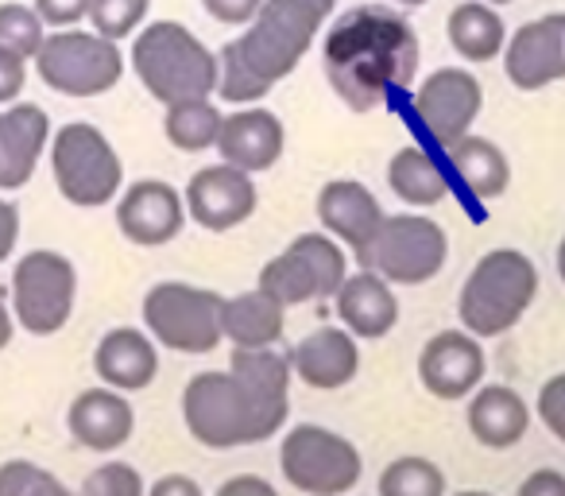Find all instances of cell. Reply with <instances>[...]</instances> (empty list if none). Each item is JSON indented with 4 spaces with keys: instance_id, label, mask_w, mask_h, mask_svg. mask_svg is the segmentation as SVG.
<instances>
[{
    "instance_id": "obj_1",
    "label": "cell",
    "mask_w": 565,
    "mask_h": 496,
    "mask_svg": "<svg viewBox=\"0 0 565 496\" xmlns=\"http://www.w3.org/2000/svg\"><path fill=\"white\" fill-rule=\"evenodd\" d=\"M291 357L279 349H233L228 369L198 372L182 392V423L210 450L256 446L287 426Z\"/></svg>"
},
{
    "instance_id": "obj_2",
    "label": "cell",
    "mask_w": 565,
    "mask_h": 496,
    "mask_svg": "<svg viewBox=\"0 0 565 496\" xmlns=\"http://www.w3.org/2000/svg\"><path fill=\"white\" fill-rule=\"evenodd\" d=\"M418 35L407 17L384 4H356L326 32L322 66L333 94L353 113H372L411 89L418 71Z\"/></svg>"
},
{
    "instance_id": "obj_3",
    "label": "cell",
    "mask_w": 565,
    "mask_h": 496,
    "mask_svg": "<svg viewBox=\"0 0 565 496\" xmlns=\"http://www.w3.org/2000/svg\"><path fill=\"white\" fill-rule=\"evenodd\" d=\"M338 0H267L236 40L221 48L217 94L225 102L248 105L271 94L295 66L307 59Z\"/></svg>"
},
{
    "instance_id": "obj_4",
    "label": "cell",
    "mask_w": 565,
    "mask_h": 496,
    "mask_svg": "<svg viewBox=\"0 0 565 496\" xmlns=\"http://www.w3.org/2000/svg\"><path fill=\"white\" fill-rule=\"evenodd\" d=\"M132 66L143 89L163 105L217 94V55L179 20H156L143 28L132 43Z\"/></svg>"
},
{
    "instance_id": "obj_5",
    "label": "cell",
    "mask_w": 565,
    "mask_h": 496,
    "mask_svg": "<svg viewBox=\"0 0 565 496\" xmlns=\"http://www.w3.org/2000/svg\"><path fill=\"white\" fill-rule=\"evenodd\" d=\"M534 299H539V268L531 256L519 249H492L465 279L457 315L472 338L484 341L515 330Z\"/></svg>"
},
{
    "instance_id": "obj_6",
    "label": "cell",
    "mask_w": 565,
    "mask_h": 496,
    "mask_svg": "<svg viewBox=\"0 0 565 496\" xmlns=\"http://www.w3.org/2000/svg\"><path fill=\"white\" fill-rule=\"evenodd\" d=\"M51 171H55L58 194L82 210L109 205L125 187V163L109 136L89 120L63 125L51 140Z\"/></svg>"
},
{
    "instance_id": "obj_7",
    "label": "cell",
    "mask_w": 565,
    "mask_h": 496,
    "mask_svg": "<svg viewBox=\"0 0 565 496\" xmlns=\"http://www.w3.org/2000/svg\"><path fill=\"white\" fill-rule=\"evenodd\" d=\"M449 261V236L434 218L423 213H387L384 225L361 253L364 272L399 287H423L438 279Z\"/></svg>"
},
{
    "instance_id": "obj_8",
    "label": "cell",
    "mask_w": 565,
    "mask_h": 496,
    "mask_svg": "<svg viewBox=\"0 0 565 496\" xmlns=\"http://www.w3.org/2000/svg\"><path fill=\"white\" fill-rule=\"evenodd\" d=\"M279 469L287 485L307 496H345L364 477V457L345 434L318 423H299L282 434Z\"/></svg>"
},
{
    "instance_id": "obj_9",
    "label": "cell",
    "mask_w": 565,
    "mask_h": 496,
    "mask_svg": "<svg viewBox=\"0 0 565 496\" xmlns=\"http://www.w3.org/2000/svg\"><path fill=\"white\" fill-rule=\"evenodd\" d=\"M349 276L345 244H338L330 233H299L279 256L259 268V284L271 299L282 307H299V303H322L333 299L338 287Z\"/></svg>"
},
{
    "instance_id": "obj_10",
    "label": "cell",
    "mask_w": 565,
    "mask_h": 496,
    "mask_svg": "<svg viewBox=\"0 0 565 496\" xmlns=\"http://www.w3.org/2000/svg\"><path fill=\"white\" fill-rule=\"evenodd\" d=\"M221 299L210 287L167 279L143 295V326L151 341L174 349V353H213L221 346Z\"/></svg>"
},
{
    "instance_id": "obj_11",
    "label": "cell",
    "mask_w": 565,
    "mask_h": 496,
    "mask_svg": "<svg viewBox=\"0 0 565 496\" xmlns=\"http://www.w3.org/2000/svg\"><path fill=\"white\" fill-rule=\"evenodd\" d=\"M35 71L55 94L102 97L125 74V55L97 32H55L35 51Z\"/></svg>"
},
{
    "instance_id": "obj_12",
    "label": "cell",
    "mask_w": 565,
    "mask_h": 496,
    "mask_svg": "<svg viewBox=\"0 0 565 496\" xmlns=\"http://www.w3.org/2000/svg\"><path fill=\"white\" fill-rule=\"evenodd\" d=\"M78 299V272L63 253L35 249L12 272V310L17 323L35 338L58 334L74 315Z\"/></svg>"
},
{
    "instance_id": "obj_13",
    "label": "cell",
    "mask_w": 565,
    "mask_h": 496,
    "mask_svg": "<svg viewBox=\"0 0 565 496\" xmlns=\"http://www.w3.org/2000/svg\"><path fill=\"white\" fill-rule=\"evenodd\" d=\"M480 109H484V89L477 74H469L465 66H441L411 97V117L418 120L426 140L438 144L441 151L472 133Z\"/></svg>"
},
{
    "instance_id": "obj_14",
    "label": "cell",
    "mask_w": 565,
    "mask_h": 496,
    "mask_svg": "<svg viewBox=\"0 0 565 496\" xmlns=\"http://www.w3.org/2000/svg\"><path fill=\"white\" fill-rule=\"evenodd\" d=\"M182 202H186L190 221H198L210 233H228V229L244 225L256 213L259 190L252 182V175L236 171L228 163H213L190 175Z\"/></svg>"
},
{
    "instance_id": "obj_15",
    "label": "cell",
    "mask_w": 565,
    "mask_h": 496,
    "mask_svg": "<svg viewBox=\"0 0 565 496\" xmlns=\"http://www.w3.org/2000/svg\"><path fill=\"white\" fill-rule=\"evenodd\" d=\"M488 372V357L480 338L469 330H441L418 353V380L434 400H469Z\"/></svg>"
},
{
    "instance_id": "obj_16",
    "label": "cell",
    "mask_w": 565,
    "mask_h": 496,
    "mask_svg": "<svg viewBox=\"0 0 565 496\" xmlns=\"http://www.w3.org/2000/svg\"><path fill=\"white\" fill-rule=\"evenodd\" d=\"M503 71L519 89L565 82V12H550L519 28L503 48Z\"/></svg>"
},
{
    "instance_id": "obj_17",
    "label": "cell",
    "mask_w": 565,
    "mask_h": 496,
    "mask_svg": "<svg viewBox=\"0 0 565 496\" xmlns=\"http://www.w3.org/2000/svg\"><path fill=\"white\" fill-rule=\"evenodd\" d=\"M117 225L125 241L136 249H159L174 241L186 225V202L174 187L159 179H140L120 194L117 202Z\"/></svg>"
},
{
    "instance_id": "obj_18",
    "label": "cell",
    "mask_w": 565,
    "mask_h": 496,
    "mask_svg": "<svg viewBox=\"0 0 565 496\" xmlns=\"http://www.w3.org/2000/svg\"><path fill=\"white\" fill-rule=\"evenodd\" d=\"M318 218H322V229L333 236L338 244L353 249L356 256L369 249V241L376 236V229L384 225V205L372 194L364 182L356 179H333L322 187L318 194Z\"/></svg>"
},
{
    "instance_id": "obj_19",
    "label": "cell",
    "mask_w": 565,
    "mask_h": 496,
    "mask_svg": "<svg viewBox=\"0 0 565 496\" xmlns=\"http://www.w3.org/2000/svg\"><path fill=\"white\" fill-rule=\"evenodd\" d=\"M282 148H287V133H282V120L271 109H241L233 117H225L217 136V156L221 163L236 167L244 175L271 171L279 163Z\"/></svg>"
},
{
    "instance_id": "obj_20",
    "label": "cell",
    "mask_w": 565,
    "mask_h": 496,
    "mask_svg": "<svg viewBox=\"0 0 565 496\" xmlns=\"http://www.w3.org/2000/svg\"><path fill=\"white\" fill-rule=\"evenodd\" d=\"M291 372L307 388L338 392L361 372V346L345 326H322L291 349Z\"/></svg>"
},
{
    "instance_id": "obj_21",
    "label": "cell",
    "mask_w": 565,
    "mask_h": 496,
    "mask_svg": "<svg viewBox=\"0 0 565 496\" xmlns=\"http://www.w3.org/2000/svg\"><path fill=\"white\" fill-rule=\"evenodd\" d=\"M74 442L94 454H113L120 450L136 431V411L117 388H86L66 411Z\"/></svg>"
},
{
    "instance_id": "obj_22",
    "label": "cell",
    "mask_w": 565,
    "mask_h": 496,
    "mask_svg": "<svg viewBox=\"0 0 565 496\" xmlns=\"http://www.w3.org/2000/svg\"><path fill=\"white\" fill-rule=\"evenodd\" d=\"M51 140V117L32 102H17L0 113V190H20L40 167Z\"/></svg>"
},
{
    "instance_id": "obj_23",
    "label": "cell",
    "mask_w": 565,
    "mask_h": 496,
    "mask_svg": "<svg viewBox=\"0 0 565 496\" xmlns=\"http://www.w3.org/2000/svg\"><path fill=\"white\" fill-rule=\"evenodd\" d=\"M94 372L105 388L117 392H143L159 377V349L151 334L136 326H117L94 349Z\"/></svg>"
},
{
    "instance_id": "obj_24",
    "label": "cell",
    "mask_w": 565,
    "mask_h": 496,
    "mask_svg": "<svg viewBox=\"0 0 565 496\" xmlns=\"http://www.w3.org/2000/svg\"><path fill=\"white\" fill-rule=\"evenodd\" d=\"M333 303H338L341 326L361 341L387 338L395 330V323H399V299H395L392 284L380 279L376 272L345 276V284L338 287Z\"/></svg>"
},
{
    "instance_id": "obj_25",
    "label": "cell",
    "mask_w": 565,
    "mask_h": 496,
    "mask_svg": "<svg viewBox=\"0 0 565 496\" xmlns=\"http://www.w3.org/2000/svg\"><path fill=\"white\" fill-rule=\"evenodd\" d=\"M465 423L472 439L488 450H511L531 431V408L508 384H480L465 403Z\"/></svg>"
},
{
    "instance_id": "obj_26",
    "label": "cell",
    "mask_w": 565,
    "mask_h": 496,
    "mask_svg": "<svg viewBox=\"0 0 565 496\" xmlns=\"http://www.w3.org/2000/svg\"><path fill=\"white\" fill-rule=\"evenodd\" d=\"M446 175L472 202H492L511 187V163L484 136H461L446 148Z\"/></svg>"
},
{
    "instance_id": "obj_27",
    "label": "cell",
    "mask_w": 565,
    "mask_h": 496,
    "mask_svg": "<svg viewBox=\"0 0 565 496\" xmlns=\"http://www.w3.org/2000/svg\"><path fill=\"white\" fill-rule=\"evenodd\" d=\"M282 334H287V307L264 287L233 295L221 307V338L233 341V349H275Z\"/></svg>"
},
{
    "instance_id": "obj_28",
    "label": "cell",
    "mask_w": 565,
    "mask_h": 496,
    "mask_svg": "<svg viewBox=\"0 0 565 496\" xmlns=\"http://www.w3.org/2000/svg\"><path fill=\"white\" fill-rule=\"evenodd\" d=\"M387 187H392L395 198H403L415 210H430V205L446 202L454 182H449L446 163L438 156H430L418 144H407L387 163Z\"/></svg>"
},
{
    "instance_id": "obj_29",
    "label": "cell",
    "mask_w": 565,
    "mask_h": 496,
    "mask_svg": "<svg viewBox=\"0 0 565 496\" xmlns=\"http://www.w3.org/2000/svg\"><path fill=\"white\" fill-rule=\"evenodd\" d=\"M449 43L465 63H492L508 48V28H503L500 12L484 0H465L449 12Z\"/></svg>"
},
{
    "instance_id": "obj_30",
    "label": "cell",
    "mask_w": 565,
    "mask_h": 496,
    "mask_svg": "<svg viewBox=\"0 0 565 496\" xmlns=\"http://www.w3.org/2000/svg\"><path fill=\"white\" fill-rule=\"evenodd\" d=\"M221 125H225V117H221V109L210 102V97L167 105V117H163L167 140H171L179 151H205V148H217Z\"/></svg>"
},
{
    "instance_id": "obj_31",
    "label": "cell",
    "mask_w": 565,
    "mask_h": 496,
    "mask_svg": "<svg viewBox=\"0 0 565 496\" xmlns=\"http://www.w3.org/2000/svg\"><path fill=\"white\" fill-rule=\"evenodd\" d=\"M380 496H446V473L430 457H395L380 473Z\"/></svg>"
},
{
    "instance_id": "obj_32",
    "label": "cell",
    "mask_w": 565,
    "mask_h": 496,
    "mask_svg": "<svg viewBox=\"0 0 565 496\" xmlns=\"http://www.w3.org/2000/svg\"><path fill=\"white\" fill-rule=\"evenodd\" d=\"M43 20L28 4H0V48L12 51L20 59H35V51L43 48L47 32H43Z\"/></svg>"
},
{
    "instance_id": "obj_33",
    "label": "cell",
    "mask_w": 565,
    "mask_h": 496,
    "mask_svg": "<svg viewBox=\"0 0 565 496\" xmlns=\"http://www.w3.org/2000/svg\"><path fill=\"white\" fill-rule=\"evenodd\" d=\"M0 496H78L63 485L51 469L24 457H12V462L0 465Z\"/></svg>"
},
{
    "instance_id": "obj_34",
    "label": "cell",
    "mask_w": 565,
    "mask_h": 496,
    "mask_svg": "<svg viewBox=\"0 0 565 496\" xmlns=\"http://www.w3.org/2000/svg\"><path fill=\"white\" fill-rule=\"evenodd\" d=\"M148 4L151 0H89V24H94L97 35L120 43L140 32Z\"/></svg>"
},
{
    "instance_id": "obj_35",
    "label": "cell",
    "mask_w": 565,
    "mask_h": 496,
    "mask_svg": "<svg viewBox=\"0 0 565 496\" xmlns=\"http://www.w3.org/2000/svg\"><path fill=\"white\" fill-rule=\"evenodd\" d=\"M148 485H143L140 469L128 462H105L82 481L78 496H143Z\"/></svg>"
},
{
    "instance_id": "obj_36",
    "label": "cell",
    "mask_w": 565,
    "mask_h": 496,
    "mask_svg": "<svg viewBox=\"0 0 565 496\" xmlns=\"http://www.w3.org/2000/svg\"><path fill=\"white\" fill-rule=\"evenodd\" d=\"M539 419L557 442H565V372H554V377L542 384L539 392Z\"/></svg>"
},
{
    "instance_id": "obj_37",
    "label": "cell",
    "mask_w": 565,
    "mask_h": 496,
    "mask_svg": "<svg viewBox=\"0 0 565 496\" xmlns=\"http://www.w3.org/2000/svg\"><path fill=\"white\" fill-rule=\"evenodd\" d=\"M35 12L51 28H74L89 17V0H35Z\"/></svg>"
},
{
    "instance_id": "obj_38",
    "label": "cell",
    "mask_w": 565,
    "mask_h": 496,
    "mask_svg": "<svg viewBox=\"0 0 565 496\" xmlns=\"http://www.w3.org/2000/svg\"><path fill=\"white\" fill-rule=\"evenodd\" d=\"M24 78H28V59L0 48V105H17V97L24 94Z\"/></svg>"
},
{
    "instance_id": "obj_39",
    "label": "cell",
    "mask_w": 565,
    "mask_h": 496,
    "mask_svg": "<svg viewBox=\"0 0 565 496\" xmlns=\"http://www.w3.org/2000/svg\"><path fill=\"white\" fill-rule=\"evenodd\" d=\"M202 4L213 20H221V24H252L267 0H202Z\"/></svg>"
},
{
    "instance_id": "obj_40",
    "label": "cell",
    "mask_w": 565,
    "mask_h": 496,
    "mask_svg": "<svg viewBox=\"0 0 565 496\" xmlns=\"http://www.w3.org/2000/svg\"><path fill=\"white\" fill-rule=\"evenodd\" d=\"M515 496H565V473L562 469H534L523 477Z\"/></svg>"
},
{
    "instance_id": "obj_41",
    "label": "cell",
    "mask_w": 565,
    "mask_h": 496,
    "mask_svg": "<svg viewBox=\"0 0 565 496\" xmlns=\"http://www.w3.org/2000/svg\"><path fill=\"white\" fill-rule=\"evenodd\" d=\"M213 496H279L271 481L256 477V473H236V477L221 481V488Z\"/></svg>"
},
{
    "instance_id": "obj_42",
    "label": "cell",
    "mask_w": 565,
    "mask_h": 496,
    "mask_svg": "<svg viewBox=\"0 0 565 496\" xmlns=\"http://www.w3.org/2000/svg\"><path fill=\"white\" fill-rule=\"evenodd\" d=\"M17 241H20V210L9 198H0V264L12 256Z\"/></svg>"
},
{
    "instance_id": "obj_43",
    "label": "cell",
    "mask_w": 565,
    "mask_h": 496,
    "mask_svg": "<svg viewBox=\"0 0 565 496\" xmlns=\"http://www.w3.org/2000/svg\"><path fill=\"white\" fill-rule=\"evenodd\" d=\"M143 496H205V493L194 477H186V473H167V477H159Z\"/></svg>"
},
{
    "instance_id": "obj_44",
    "label": "cell",
    "mask_w": 565,
    "mask_h": 496,
    "mask_svg": "<svg viewBox=\"0 0 565 496\" xmlns=\"http://www.w3.org/2000/svg\"><path fill=\"white\" fill-rule=\"evenodd\" d=\"M9 341H12V315H9V307L0 303V349L9 346Z\"/></svg>"
},
{
    "instance_id": "obj_45",
    "label": "cell",
    "mask_w": 565,
    "mask_h": 496,
    "mask_svg": "<svg viewBox=\"0 0 565 496\" xmlns=\"http://www.w3.org/2000/svg\"><path fill=\"white\" fill-rule=\"evenodd\" d=\"M557 276H562V284H565V236H562V244H557Z\"/></svg>"
},
{
    "instance_id": "obj_46",
    "label": "cell",
    "mask_w": 565,
    "mask_h": 496,
    "mask_svg": "<svg viewBox=\"0 0 565 496\" xmlns=\"http://www.w3.org/2000/svg\"><path fill=\"white\" fill-rule=\"evenodd\" d=\"M392 4H407V9H423L426 0H392Z\"/></svg>"
},
{
    "instance_id": "obj_47",
    "label": "cell",
    "mask_w": 565,
    "mask_h": 496,
    "mask_svg": "<svg viewBox=\"0 0 565 496\" xmlns=\"http://www.w3.org/2000/svg\"><path fill=\"white\" fill-rule=\"evenodd\" d=\"M454 496H492V493H480V488H465V493H454Z\"/></svg>"
},
{
    "instance_id": "obj_48",
    "label": "cell",
    "mask_w": 565,
    "mask_h": 496,
    "mask_svg": "<svg viewBox=\"0 0 565 496\" xmlns=\"http://www.w3.org/2000/svg\"><path fill=\"white\" fill-rule=\"evenodd\" d=\"M484 4H492V9H495V4H511V0H484Z\"/></svg>"
}]
</instances>
